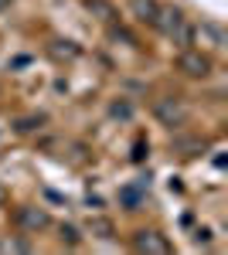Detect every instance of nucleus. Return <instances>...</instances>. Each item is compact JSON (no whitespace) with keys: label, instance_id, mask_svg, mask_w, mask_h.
Returning <instances> with one entry per match:
<instances>
[{"label":"nucleus","instance_id":"f257e3e1","mask_svg":"<svg viewBox=\"0 0 228 255\" xmlns=\"http://www.w3.org/2000/svg\"><path fill=\"white\" fill-rule=\"evenodd\" d=\"M153 27H157L164 38H171L177 48H188L191 44V24H188V17H184V10L174 7V3H160V7H157Z\"/></svg>","mask_w":228,"mask_h":255},{"label":"nucleus","instance_id":"7ed1b4c3","mask_svg":"<svg viewBox=\"0 0 228 255\" xmlns=\"http://www.w3.org/2000/svg\"><path fill=\"white\" fill-rule=\"evenodd\" d=\"M177 72L188 75V79H208L215 68H211L208 51H201V48H181V55H177Z\"/></svg>","mask_w":228,"mask_h":255},{"label":"nucleus","instance_id":"6e6552de","mask_svg":"<svg viewBox=\"0 0 228 255\" xmlns=\"http://www.w3.org/2000/svg\"><path fill=\"white\" fill-rule=\"evenodd\" d=\"M157 0H130V10H133V17L140 20V24H153V17H157Z\"/></svg>","mask_w":228,"mask_h":255},{"label":"nucleus","instance_id":"6ab92c4d","mask_svg":"<svg viewBox=\"0 0 228 255\" xmlns=\"http://www.w3.org/2000/svg\"><path fill=\"white\" fill-rule=\"evenodd\" d=\"M7 204H10V191L0 184V208H7Z\"/></svg>","mask_w":228,"mask_h":255},{"label":"nucleus","instance_id":"f03ea898","mask_svg":"<svg viewBox=\"0 0 228 255\" xmlns=\"http://www.w3.org/2000/svg\"><path fill=\"white\" fill-rule=\"evenodd\" d=\"M153 119L160 126H167V129H181V126H188L191 109L181 96H160V99H153Z\"/></svg>","mask_w":228,"mask_h":255},{"label":"nucleus","instance_id":"2eb2a0df","mask_svg":"<svg viewBox=\"0 0 228 255\" xmlns=\"http://www.w3.org/2000/svg\"><path fill=\"white\" fill-rule=\"evenodd\" d=\"M85 7H89L92 14H99L102 20H116V10H113V3H106V0H85Z\"/></svg>","mask_w":228,"mask_h":255},{"label":"nucleus","instance_id":"423d86ee","mask_svg":"<svg viewBox=\"0 0 228 255\" xmlns=\"http://www.w3.org/2000/svg\"><path fill=\"white\" fill-rule=\"evenodd\" d=\"M133 252H140V255H171V242H167V235H160V232H153V228H143V232L133 235Z\"/></svg>","mask_w":228,"mask_h":255},{"label":"nucleus","instance_id":"4468645a","mask_svg":"<svg viewBox=\"0 0 228 255\" xmlns=\"http://www.w3.org/2000/svg\"><path fill=\"white\" fill-rule=\"evenodd\" d=\"M58 242L65 249H78L82 245V235L75 232V225H58Z\"/></svg>","mask_w":228,"mask_h":255},{"label":"nucleus","instance_id":"39448f33","mask_svg":"<svg viewBox=\"0 0 228 255\" xmlns=\"http://www.w3.org/2000/svg\"><path fill=\"white\" fill-rule=\"evenodd\" d=\"M225 27L218 20H201L191 27V44H201L205 51H222L225 48Z\"/></svg>","mask_w":228,"mask_h":255},{"label":"nucleus","instance_id":"a211bd4d","mask_svg":"<svg viewBox=\"0 0 228 255\" xmlns=\"http://www.w3.org/2000/svg\"><path fill=\"white\" fill-rule=\"evenodd\" d=\"M194 242H198V245H208V242H211V232H208V228H198V232H194Z\"/></svg>","mask_w":228,"mask_h":255},{"label":"nucleus","instance_id":"f8f14e48","mask_svg":"<svg viewBox=\"0 0 228 255\" xmlns=\"http://www.w3.org/2000/svg\"><path fill=\"white\" fill-rule=\"evenodd\" d=\"M205 146H208V143H205V139H198V136H194V139H177V143H174V150H177L181 157H198Z\"/></svg>","mask_w":228,"mask_h":255},{"label":"nucleus","instance_id":"aec40b11","mask_svg":"<svg viewBox=\"0 0 228 255\" xmlns=\"http://www.w3.org/2000/svg\"><path fill=\"white\" fill-rule=\"evenodd\" d=\"M10 3H14V0H0V10H7V7H10Z\"/></svg>","mask_w":228,"mask_h":255},{"label":"nucleus","instance_id":"dca6fc26","mask_svg":"<svg viewBox=\"0 0 228 255\" xmlns=\"http://www.w3.org/2000/svg\"><path fill=\"white\" fill-rule=\"evenodd\" d=\"M51 55H55V58H75L78 48L72 41H51Z\"/></svg>","mask_w":228,"mask_h":255},{"label":"nucleus","instance_id":"9d476101","mask_svg":"<svg viewBox=\"0 0 228 255\" xmlns=\"http://www.w3.org/2000/svg\"><path fill=\"white\" fill-rule=\"evenodd\" d=\"M133 102H130V99H113V102H109V116L113 119H119V123H130V119H133Z\"/></svg>","mask_w":228,"mask_h":255},{"label":"nucleus","instance_id":"1a4fd4ad","mask_svg":"<svg viewBox=\"0 0 228 255\" xmlns=\"http://www.w3.org/2000/svg\"><path fill=\"white\" fill-rule=\"evenodd\" d=\"M89 235H92V238H102V242H109V238H116V225L109 221V218L95 215V218H89Z\"/></svg>","mask_w":228,"mask_h":255},{"label":"nucleus","instance_id":"ddd939ff","mask_svg":"<svg viewBox=\"0 0 228 255\" xmlns=\"http://www.w3.org/2000/svg\"><path fill=\"white\" fill-rule=\"evenodd\" d=\"M10 252V255H27L31 252V242H24V238H0V255Z\"/></svg>","mask_w":228,"mask_h":255},{"label":"nucleus","instance_id":"0eeeda50","mask_svg":"<svg viewBox=\"0 0 228 255\" xmlns=\"http://www.w3.org/2000/svg\"><path fill=\"white\" fill-rule=\"evenodd\" d=\"M143 197H147L143 184H126V187H119V204H123L126 211H140V208H143Z\"/></svg>","mask_w":228,"mask_h":255},{"label":"nucleus","instance_id":"f3484780","mask_svg":"<svg viewBox=\"0 0 228 255\" xmlns=\"http://www.w3.org/2000/svg\"><path fill=\"white\" fill-rule=\"evenodd\" d=\"M147 153H150V146H147L143 139H136V143H133V163H140V160L147 157Z\"/></svg>","mask_w":228,"mask_h":255},{"label":"nucleus","instance_id":"20e7f679","mask_svg":"<svg viewBox=\"0 0 228 255\" xmlns=\"http://www.w3.org/2000/svg\"><path fill=\"white\" fill-rule=\"evenodd\" d=\"M14 225H17L20 232H27V235H38V232H44L51 225V215L41 204H20L17 211H14Z\"/></svg>","mask_w":228,"mask_h":255},{"label":"nucleus","instance_id":"9b49d317","mask_svg":"<svg viewBox=\"0 0 228 255\" xmlns=\"http://www.w3.org/2000/svg\"><path fill=\"white\" fill-rule=\"evenodd\" d=\"M44 123H48L44 113H31V116H20L17 123H14V129H17V133H34V129L44 126Z\"/></svg>","mask_w":228,"mask_h":255}]
</instances>
